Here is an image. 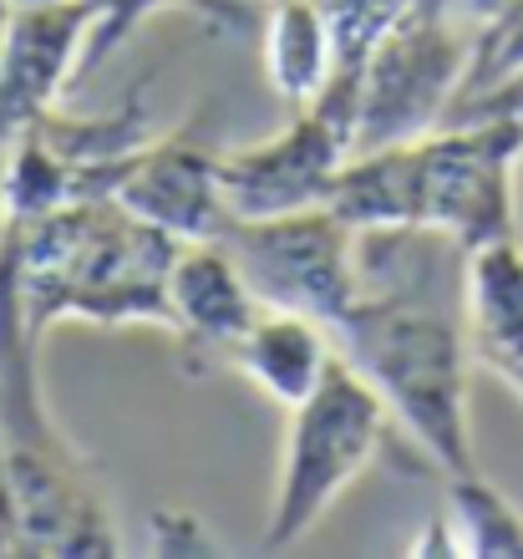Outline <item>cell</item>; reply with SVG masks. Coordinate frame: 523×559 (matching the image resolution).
<instances>
[{"label": "cell", "instance_id": "obj_1", "mask_svg": "<svg viewBox=\"0 0 523 559\" xmlns=\"http://www.w3.org/2000/svg\"><path fill=\"white\" fill-rule=\"evenodd\" d=\"M519 158L523 118L442 122L412 143L356 153L335 174L325 204L356 235H442L473 254L519 235Z\"/></svg>", "mask_w": 523, "mask_h": 559}, {"label": "cell", "instance_id": "obj_2", "mask_svg": "<svg viewBox=\"0 0 523 559\" xmlns=\"http://www.w3.org/2000/svg\"><path fill=\"white\" fill-rule=\"evenodd\" d=\"M15 250V295L36 341L57 321L92 325H163L168 310V270L183 239L138 219L107 193L67 199L36 219H5Z\"/></svg>", "mask_w": 523, "mask_h": 559}, {"label": "cell", "instance_id": "obj_3", "mask_svg": "<svg viewBox=\"0 0 523 559\" xmlns=\"http://www.w3.org/2000/svg\"><path fill=\"white\" fill-rule=\"evenodd\" d=\"M335 352L381 392L387 413L432 457L442 478L478 473L473 423H467V341L463 325L417 306L407 295H361L341 325H331Z\"/></svg>", "mask_w": 523, "mask_h": 559}, {"label": "cell", "instance_id": "obj_4", "mask_svg": "<svg viewBox=\"0 0 523 559\" xmlns=\"http://www.w3.org/2000/svg\"><path fill=\"white\" fill-rule=\"evenodd\" d=\"M387 432H392V413H387L381 392L335 352L331 367L320 371V382L310 386V397L290 407L264 545H300L320 524V514L341 499V488L356 484L361 468H371V457L387 448Z\"/></svg>", "mask_w": 523, "mask_h": 559}, {"label": "cell", "instance_id": "obj_5", "mask_svg": "<svg viewBox=\"0 0 523 559\" xmlns=\"http://www.w3.org/2000/svg\"><path fill=\"white\" fill-rule=\"evenodd\" d=\"M218 245L234 254L260 306L316 316L325 331L346 321L366 295L361 235L331 204L234 219Z\"/></svg>", "mask_w": 523, "mask_h": 559}, {"label": "cell", "instance_id": "obj_6", "mask_svg": "<svg viewBox=\"0 0 523 559\" xmlns=\"http://www.w3.org/2000/svg\"><path fill=\"white\" fill-rule=\"evenodd\" d=\"M473 61V36L448 15V0H412L361 67L356 153L412 143L442 128ZM350 153V158H356Z\"/></svg>", "mask_w": 523, "mask_h": 559}, {"label": "cell", "instance_id": "obj_7", "mask_svg": "<svg viewBox=\"0 0 523 559\" xmlns=\"http://www.w3.org/2000/svg\"><path fill=\"white\" fill-rule=\"evenodd\" d=\"M356 87L361 72H331L306 107H295L285 133L218 153V189L234 219L295 214L331 199L335 174L356 153Z\"/></svg>", "mask_w": 523, "mask_h": 559}, {"label": "cell", "instance_id": "obj_8", "mask_svg": "<svg viewBox=\"0 0 523 559\" xmlns=\"http://www.w3.org/2000/svg\"><path fill=\"white\" fill-rule=\"evenodd\" d=\"M92 193L117 199L174 239H218L234 224V209L218 189V147H209L199 128L147 138L107 163L76 168L72 199H92Z\"/></svg>", "mask_w": 523, "mask_h": 559}, {"label": "cell", "instance_id": "obj_9", "mask_svg": "<svg viewBox=\"0 0 523 559\" xmlns=\"http://www.w3.org/2000/svg\"><path fill=\"white\" fill-rule=\"evenodd\" d=\"M97 11L103 0L11 5L5 41H0V143H15L21 128L51 112L57 92L76 76Z\"/></svg>", "mask_w": 523, "mask_h": 559}, {"label": "cell", "instance_id": "obj_10", "mask_svg": "<svg viewBox=\"0 0 523 559\" xmlns=\"http://www.w3.org/2000/svg\"><path fill=\"white\" fill-rule=\"evenodd\" d=\"M168 310H174L183 367L218 371L224 352L260 316V300L218 239H183L174 254V270H168Z\"/></svg>", "mask_w": 523, "mask_h": 559}, {"label": "cell", "instance_id": "obj_11", "mask_svg": "<svg viewBox=\"0 0 523 559\" xmlns=\"http://www.w3.org/2000/svg\"><path fill=\"white\" fill-rule=\"evenodd\" d=\"M467 356L523 397V239H498L463 254Z\"/></svg>", "mask_w": 523, "mask_h": 559}, {"label": "cell", "instance_id": "obj_12", "mask_svg": "<svg viewBox=\"0 0 523 559\" xmlns=\"http://www.w3.org/2000/svg\"><path fill=\"white\" fill-rule=\"evenodd\" d=\"M331 356L335 341L316 316L260 306V316L245 325V336L224 352V371L249 377L280 407H295V402L310 397V386L331 367Z\"/></svg>", "mask_w": 523, "mask_h": 559}, {"label": "cell", "instance_id": "obj_13", "mask_svg": "<svg viewBox=\"0 0 523 559\" xmlns=\"http://www.w3.org/2000/svg\"><path fill=\"white\" fill-rule=\"evenodd\" d=\"M270 87L280 92V103L306 107L335 72V31L320 0H275L270 5Z\"/></svg>", "mask_w": 523, "mask_h": 559}, {"label": "cell", "instance_id": "obj_14", "mask_svg": "<svg viewBox=\"0 0 523 559\" xmlns=\"http://www.w3.org/2000/svg\"><path fill=\"white\" fill-rule=\"evenodd\" d=\"M448 545L452 555L478 559H523V519L483 473L448 478Z\"/></svg>", "mask_w": 523, "mask_h": 559}, {"label": "cell", "instance_id": "obj_15", "mask_svg": "<svg viewBox=\"0 0 523 559\" xmlns=\"http://www.w3.org/2000/svg\"><path fill=\"white\" fill-rule=\"evenodd\" d=\"M168 5H189V11H204L214 21H234L239 15V0H103V11H97V26H92L87 46H82V61H76V76L72 82H87L107 57H112L117 46L128 41L132 31L143 26L153 11H168Z\"/></svg>", "mask_w": 523, "mask_h": 559}, {"label": "cell", "instance_id": "obj_16", "mask_svg": "<svg viewBox=\"0 0 523 559\" xmlns=\"http://www.w3.org/2000/svg\"><path fill=\"white\" fill-rule=\"evenodd\" d=\"M153 539H158V555H218L214 539L199 530V519H189L183 509H158Z\"/></svg>", "mask_w": 523, "mask_h": 559}, {"label": "cell", "instance_id": "obj_17", "mask_svg": "<svg viewBox=\"0 0 523 559\" xmlns=\"http://www.w3.org/2000/svg\"><path fill=\"white\" fill-rule=\"evenodd\" d=\"M503 5H509V0H463V11L473 15V21H478V26H483V21H494V15L503 11Z\"/></svg>", "mask_w": 523, "mask_h": 559}, {"label": "cell", "instance_id": "obj_18", "mask_svg": "<svg viewBox=\"0 0 523 559\" xmlns=\"http://www.w3.org/2000/svg\"><path fill=\"white\" fill-rule=\"evenodd\" d=\"M0 229H5V168H0Z\"/></svg>", "mask_w": 523, "mask_h": 559}, {"label": "cell", "instance_id": "obj_19", "mask_svg": "<svg viewBox=\"0 0 523 559\" xmlns=\"http://www.w3.org/2000/svg\"><path fill=\"white\" fill-rule=\"evenodd\" d=\"M5 15H11V0H0V41H5Z\"/></svg>", "mask_w": 523, "mask_h": 559}, {"label": "cell", "instance_id": "obj_20", "mask_svg": "<svg viewBox=\"0 0 523 559\" xmlns=\"http://www.w3.org/2000/svg\"><path fill=\"white\" fill-rule=\"evenodd\" d=\"M11 5H51V0H11Z\"/></svg>", "mask_w": 523, "mask_h": 559}]
</instances>
